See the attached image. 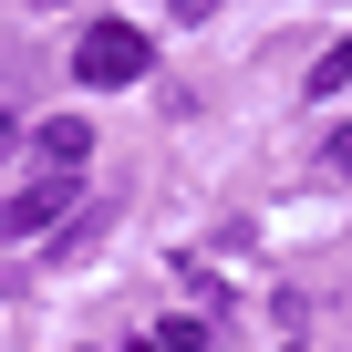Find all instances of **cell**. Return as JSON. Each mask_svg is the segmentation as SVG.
Here are the masks:
<instances>
[{"label":"cell","instance_id":"cell-1","mask_svg":"<svg viewBox=\"0 0 352 352\" xmlns=\"http://www.w3.org/2000/svg\"><path fill=\"white\" fill-rule=\"evenodd\" d=\"M145 63H155V42H145L135 21H94V32L73 42V83H94V94H124V83H145Z\"/></svg>","mask_w":352,"mask_h":352},{"label":"cell","instance_id":"cell-2","mask_svg":"<svg viewBox=\"0 0 352 352\" xmlns=\"http://www.w3.org/2000/svg\"><path fill=\"white\" fill-rule=\"evenodd\" d=\"M73 197H83V166H42L21 197H0V228H11V239H42V228H52Z\"/></svg>","mask_w":352,"mask_h":352},{"label":"cell","instance_id":"cell-3","mask_svg":"<svg viewBox=\"0 0 352 352\" xmlns=\"http://www.w3.org/2000/svg\"><path fill=\"white\" fill-rule=\"evenodd\" d=\"M32 155H42V166H83V155H94V124H83V114H52V124L32 135Z\"/></svg>","mask_w":352,"mask_h":352},{"label":"cell","instance_id":"cell-4","mask_svg":"<svg viewBox=\"0 0 352 352\" xmlns=\"http://www.w3.org/2000/svg\"><path fill=\"white\" fill-rule=\"evenodd\" d=\"M342 83H352V42H331V52H321V63H311V83H300V94H321V104H331V94H342Z\"/></svg>","mask_w":352,"mask_h":352},{"label":"cell","instance_id":"cell-5","mask_svg":"<svg viewBox=\"0 0 352 352\" xmlns=\"http://www.w3.org/2000/svg\"><path fill=\"white\" fill-rule=\"evenodd\" d=\"M155 342H166V352H208V331H197V321H166Z\"/></svg>","mask_w":352,"mask_h":352},{"label":"cell","instance_id":"cell-6","mask_svg":"<svg viewBox=\"0 0 352 352\" xmlns=\"http://www.w3.org/2000/svg\"><path fill=\"white\" fill-rule=\"evenodd\" d=\"M331 166H342V187H352V124H331Z\"/></svg>","mask_w":352,"mask_h":352},{"label":"cell","instance_id":"cell-7","mask_svg":"<svg viewBox=\"0 0 352 352\" xmlns=\"http://www.w3.org/2000/svg\"><path fill=\"white\" fill-rule=\"evenodd\" d=\"M166 11H176V21H208V11H218V0H166Z\"/></svg>","mask_w":352,"mask_h":352},{"label":"cell","instance_id":"cell-8","mask_svg":"<svg viewBox=\"0 0 352 352\" xmlns=\"http://www.w3.org/2000/svg\"><path fill=\"white\" fill-rule=\"evenodd\" d=\"M0 155H11V124H0Z\"/></svg>","mask_w":352,"mask_h":352},{"label":"cell","instance_id":"cell-9","mask_svg":"<svg viewBox=\"0 0 352 352\" xmlns=\"http://www.w3.org/2000/svg\"><path fill=\"white\" fill-rule=\"evenodd\" d=\"M135 352H166V342H135Z\"/></svg>","mask_w":352,"mask_h":352}]
</instances>
